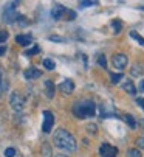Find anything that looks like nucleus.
Returning a JSON list of instances; mask_svg holds the SVG:
<instances>
[{"label": "nucleus", "mask_w": 144, "mask_h": 157, "mask_svg": "<svg viewBox=\"0 0 144 157\" xmlns=\"http://www.w3.org/2000/svg\"><path fill=\"white\" fill-rule=\"evenodd\" d=\"M54 146H57L62 151H68V152H73L78 149V143L76 139L71 136V134L67 129H57L54 132V137H53Z\"/></svg>", "instance_id": "nucleus-1"}, {"label": "nucleus", "mask_w": 144, "mask_h": 157, "mask_svg": "<svg viewBox=\"0 0 144 157\" xmlns=\"http://www.w3.org/2000/svg\"><path fill=\"white\" fill-rule=\"evenodd\" d=\"M71 110L78 118H91L96 114V104L93 100H82L75 103Z\"/></svg>", "instance_id": "nucleus-2"}, {"label": "nucleus", "mask_w": 144, "mask_h": 157, "mask_svg": "<svg viewBox=\"0 0 144 157\" xmlns=\"http://www.w3.org/2000/svg\"><path fill=\"white\" fill-rule=\"evenodd\" d=\"M112 64H113L115 69H118L119 73H123V70L126 69L127 64H129V58L124 53H115L112 56Z\"/></svg>", "instance_id": "nucleus-3"}, {"label": "nucleus", "mask_w": 144, "mask_h": 157, "mask_svg": "<svg viewBox=\"0 0 144 157\" xmlns=\"http://www.w3.org/2000/svg\"><path fill=\"white\" fill-rule=\"evenodd\" d=\"M9 104H11L13 110L20 112V110L23 109V106H25V98L22 97L20 92H13L11 97H9Z\"/></svg>", "instance_id": "nucleus-4"}, {"label": "nucleus", "mask_w": 144, "mask_h": 157, "mask_svg": "<svg viewBox=\"0 0 144 157\" xmlns=\"http://www.w3.org/2000/svg\"><path fill=\"white\" fill-rule=\"evenodd\" d=\"M43 123H42V131L45 134H50L53 126H54V115H53V112L50 110H43Z\"/></svg>", "instance_id": "nucleus-5"}, {"label": "nucleus", "mask_w": 144, "mask_h": 157, "mask_svg": "<svg viewBox=\"0 0 144 157\" xmlns=\"http://www.w3.org/2000/svg\"><path fill=\"white\" fill-rule=\"evenodd\" d=\"M99 155L101 157H116L118 155V148L112 146L110 143H102L99 148Z\"/></svg>", "instance_id": "nucleus-6"}, {"label": "nucleus", "mask_w": 144, "mask_h": 157, "mask_svg": "<svg viewBox=\"0 0 144 157\" xmlns=\"http://www.w3.org/2000/svg\"><path fill=\"white\" fill-rule=\"evenodd\" d=\"M19 17H20V16L17 14L16 10H13V8H9V6L5 8V11H3V22H6V24H13V22H17Z\"/></svg>", "instance_id": "nucleus-7"}, {"label": "nucleus", "mask_w": 144, "mask_h": 157, "mask_svg": "<svg viewBox=\"0 0 144 157\" xmlns=\"http://www.w3.org/2000/svg\"><path fill=\"white\" fill-rule=\"evenodd\" d=\"M67 11H68V10H67L64 5L57 3V5H54V6H53V10H51V17H53L54 20H61V19H64V17H65Z\"/></svg>", "instance_id": "nucleus-8"}, {"label": "nucleus", "mask_w": 144, "mask_h": 157, "mask_svg": "<svg viewBox=\"0 0 144 157\" xmlns=\"http://www.w3.org/2000/svg\"><path fill=\"white\" fill-rule=\"evenodd\" d=\"M43 86H45L46 98H48V100H53V98H54V94H56V86H54V82H53L51 79H46V81L43 82Z\"/></svg>", "instance_id": "nucleus-9"}, {"label": "nucleus", "mask_w": 144, "mask_h": 157, "mask_svg": "<svg viewBox=\"0 0 144 157\" xmlns=\"http://www.w3.org/2000/svg\"><path fill=\"white\" fill-rule=\"evenodd\" d=\"M57 89L61 92H64V94H71L75 90V82L71 81V79H65V81H62L59 86H57Z\"/></svg>", "instance_id": "nucleus-10"}, {"label": "nucleus", "mask_w": 144, "mask_h": 157, "mask_svg": "<svg viewBox=\"0 0 144 157\" xmlns=\"http://www.w3.org/2000/svg\"><path fill=\"white\" fill-rule=\"evenodd\" d=\"M23 76H25V79H37L42 76V72L39 69H36V67H30V69H27L25 72H23Z\"/></svg>", "instance_id": "nucleus-11"}, {"label": "nucleus", "mask_w": 144, "mask_h": 157, "mask_svg": "<svg viewBox=\"0 0 144 157\" xmlns=\"http://www.w3.org/2000/svg\"><path fill=\"white\" fill-rule=\"evenodd\" d=\"M16 42L22 47H28L33 44V36L31 34H17L16 36Z\"/></svg>", "instance_id": "nucleus-12"}, {"label": "nucleus", "mask_w": 144, "mask_h": 157, "mask_svg": "<svg viewBox=\"0 0 144 157\" xmlns=\"http://www.w3.org/2000/svg\"><path fill=\"white\" fill-rule=\"evenodd\" d=\"M121 87L124 89V90L129 94V95H136V87H135V84L132 82V81H129V79H126L123 84H121Z\"/></svg>", "instance_id": "nucleus-13"}, {"label": "nucleus", "mask_w": 144, "mask_h": 157, "mask_svg": "<svg viewBox=\"0 0 144 157\" xmlns=\"http://www.w3.org/2000/svg\"><path fill=\"white\" fill-rule=\"evenodd\" d=\"M123 120H124V121L132 128V129H135V128H136V118H135L132 114H124V115H123Z\"/></svg>", "instance_id": "nucleus-14"}, {"label": "nucleus", "mask_w": 144, "mask_h": 157, "mask_svg": "<svg viewBox=\"0 0 144 157\" xmlns=\"http://www.w3.org/2000/svg\"><path fill=\"white\" fill-rule=\"evenodd\" d=\"M112 28H113V33H115V34L121 33V30H123V22H121V20H112Z\"/></svg>", "instance_id": "nucleus-15"}, {"label": "nucleus", "mask_w": 144, "mask_h": 157, "mask_svg": "<svg viewBox=\"0 0 144 157\" xmlns=\"http://www.w3.org/2000/svg\"><path fill=\"white\" fill-rule=\"evenodd\" d=\"M42 64H43V67H45L46 70H54V69H56V64H54L53 59H48V58H46V59L42 61Z\"/></svg>", "instance_id": "nucleus-16"}, {"label": "nucleus", "mask_w": 144, "mask_h": 157, "mask_svg": "<svg viewBox=\"0 0 144 157\" xmlns=\"http://www.w3.org/2000/svg\"><path fill=\"white\" fill-rule=\"evenodd\" d=\"M123 78H124L123 73H119V72H118V73H112V72H110V81H112V84H118Z\"/></svg>", "instance_id": "nucleus-17"}, {"label": "nucleus", "mask_w": 144, "mask_h": 157, "mask_svg": "<svg viewBox=\"0 0 144 157\" xmlns=\"http://www.w3.org/2000/svg\"><path fill=\"white\" fill-rule=\"evenodd\" d=\"M126 154H127V157H142L141 151H139V149H136V148H129Z\"/></svg>", "instance_id": "nucleus-18"}, {"label": "nucleus", "mask_w": 144, "mask_h": 157, "mask_svg": "<svg viewBox=\"0 0 144 157\" xmlns=\"http://www.w3.org/2000/svg\"><path fill=\"white\" fill-rule=\"evenodd\" d=\"M130 37H132V39H135V40L139 44V45H142V47H144V37H142V36H139L136 31H130Z\"/></svg>", "instance_id": "nucleus-19"}, {"label": "nucleus", "mask_w": 144, "mask_h": 157, "mask_svg": "<svg viewBox=\"0 0 144 157\" xmlns=\"http://www.w3.org/2000/svg\"><path fill=\"white\" fill-rule=\"evenodd\" d=\"M96 5H98V2H93V0H82V2H79L81 8H90V6H96Z\"/></svg>", "instance_id": "nucleus-20"}, {"label": "nucleus", "mask_w": 144, "mask_h": 157, "mask_svg": "<svg viewBox=\"0 0 144 157\" xmlns=\"http://www.w3.org/2000/svg\"><path fill=\"white\" fill-rule=\"evenodd\" d=\"M141 73H142L141 65H139V64H135V65H133V69H132V76H139Z\"/></svg>", "instance_id": "nucleus-21"}, {"label": "nucleus", "mask_w": 144, "mask_h": 157, "mask_svg": "<svg viewBox=\"0 0 144 157\" xmlns=\"http://www.w3.org/2000/svg\"><path fill=\"white\" fill-rule=\"evenodd\" d=\"M98 64L102 67V69H105V70H107V59H105V56H104V55H99V56H98Z\"/></svg>", "instance_id": "nucleus-22"}, {"label": "nucleus", "mask_w": 144, "mask_h": 157, "mask_svg": "<svg viewBox=\"0 0 144 157\" xmlns=\"http://www.w3.org/2000/svg\"><path fill=\"white\" fill-rule=\"evenodd\" d=\"M39 52H40V48H39L37 45H34L33 48H30V50L25 52V56H33V55H37Z\"/></svg>", "instance_id": "nucleus-23"}, {"label": "nucleus", "mask_w": 144, "mask_h": 157, "mask_svg": "<svg viewBox=\"0 0 144 157\" xmlns=\"http://www.w3.org/2000/svg\"><path fill=\"white\" fill-rule=\"evenodd\" d=\"M17 24H19V25H22V27H25V25H28V24H30V20H28L25 16H20V17L17 19Z\"/></svg>", "instance_id": "nucleus-24"}, {"label": "nucleus", "mask_w": 144, "mask_h": 157, "mask_svg": "<svg viewBox=\"0 0 144 157\" xmlns=\"http://www.w3.org/2000/svg\"><path fill=\"white\" fill-rule=\"evenodd\" d=\"M75 19H76V13L71 11V10H68L67 14H65V20H75Z\"/></svg>", "instance_id": "nucleus-25"}, {"label": "nucleus", "mask_w": 144, "mask_h": 157, "mask_svg": "<svg viewBox=\"0 0 144 157\" xmlns=\"http://www.w3.org/2000/svg\"><path fill=\"white\" fill-rule=\"evenodd\" d=\"M16 155V149L14 148H6L5 149V157H14Z\"/></svg>", "instance_id": "nucleus-26"}, {"label": "nucleus", "mask_w": 144, "mask_h": 157, "mask_svg": "<svg viewBox=\"0 0 144 157\" xmlns=\"http://www.w3.org/2000/svg\"><path fill=\"white\" fill-rule=\"evenodd\" d=\"M87 131L90 132V134H96V132H98V126H96V124H87Z\"/></svg>", "instance_id": "nucleus-27"}, {"label": "nucleus", "mask_w": 144, "mask_h": 157, "mask_svg": "<svg viewBox=\"0 0 144 157\" xmlns=\"http://www.w3.org/2000/svg\"><path fill=\"white\" fill-rule=\"evenodd\" d=\"M8 37H9L8 31H0V44H3V42H5Z\"/></svg>", "instance_id": "nucleus-28"}, {"label": "nucleus", "mask_w": 144, "mask_h": 157, "mask_svg": "<svg viewBox=\"0 0 144 157\" xmlns=\"http://www.w3.org/2000/svg\"><path fill=\"white\" fill-rule=\"evenodd\" d=\"M136 146L138 148H144V137H138L136 139Z\"/></svg>", "instance_id": "nucleus-29"}, {"label": "nucleus", "mask_w": 144, "mask_h": 157, "mask_svg": "<svg viewBox=\"0 0 144 157\" xmlns=\"http://www.w3.org/2000/svg\"><path fill=\"white\" fill-rule=\"evenodd\" d=\"M50 40H54V42H64L65 39L61 37V36H50Z\"/></svg>", "instance_id": "nucleus-30"}, {"label": "nucleus", "mask_w": 144, "mask_h": 157, "mask_svg": "<svg viewBox=\"0 0 144 157\" xmlns=\"http://www.w3.org/2000/svg\"><path fill=\"white\" fill-rule=\"evenodd\" d=\"M139 92H142V94H144V78L139 81Z\"/></svg>", "instance_id": "nucleus-31"}, {"label": "nucleus", "mask_w": 144, "mask_h": 157, "mask_svg": "<svg viewBox=\"0 0 144 157\" xmlns=\"http://www.w3.org/2000/svg\"><path fill=\"white\" fill-rule=\"evenodd\" d=\"M136 103H138V104L144 109V98H136Z\"/></svg>", "instance_id": "nucleus-32"}, {"label": "nucleus", "mask_w": 144, "mask_h": 157, "mask_svg": "<svg viewBox=\"0 0 144 157\" xmlns=\"http://www.w3.org/2000/svg\"><path fill=\"white\" fill-rule=\"evenodd\" d=\"M6 53V47L5 45H2V47H0V56H3Z\"/></svg>", "instance_id": "nucleus-33"}, {"label": "nucleus", "mask_w": 144, "mask_h": 157, "mask_svg": "<svg viewBox=\"0 0 144 157\" xmlns=\"http://www.w3.org/2000/svg\"><path fill=\"white\" fill-rule=\"evenodd\" d=\"M139 126H141V129L144 132V118H139Z\"/></svg>", "instance_id": "nucleus-34"}, {"label": "nucleus", "mask_w": 144, "mask_h": 157, "mask_svg": "<svg viewBox=\"0 0 144 157\" xmlns=\"http://www.w3.org/2000/svg\"><path fill=\"white\" fill-rule=\"evenodd\" d=\"M54 157H68V155H64V154H57V155H54Z\"/></svg>", "instance_id": "nucleus-35"}, {"label": "nucleus", "mask_w": 144, "mask_h": 157, "mask_svg": "<svg viewBox=\"0 0 144 157\" xmlns=\"http://www.w3.org/2000/svg\"><path fill=\"white\" fill-rule=\"evenodd\" d=\"M0 84H2V70H0Z\"/></svg>", "instance_id": "nucleus-36"}, {"label": "nucleus", "mask_w": 144, "mask_h": 157, "mask_svg": "<svg viewBox=\"0 0 144 157\" xmlns=\"http://www.w3.org/2000/svg\"><path fill=\"white\" fill-rule=\"evenodd\" d=\"M138 8H139V10H142V11H144V5H142V6H138Z\"/></svg>", "instance_id": "nucleus-37"}]
</instances>
